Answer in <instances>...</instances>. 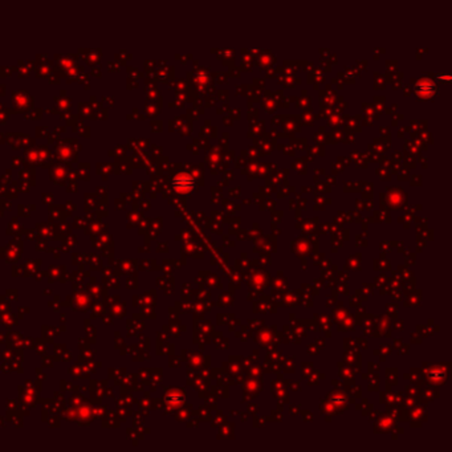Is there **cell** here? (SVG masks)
<instances>
[{
	"mask_svg": "<svg viewBox=\"0 0 452 452\" xmlns=\"http://www.w3.org/2000/svg\"><path fill=\"white\" fill-rule=\"evenodd\" d=\"M435 90H436L435 84L431 83V81H428V80H423V81H420V83L417 85V93L423 96L424 99L431 97V96L435 93Z\"/></svg>",
	"mask_w": 452,
	"mask_h": 452,
	"instance_id": "cell-2",
	"label": "cell"
},
{
	"mask_svg": "<svg viewBox=\"0 0 452 452\" xmlns=\"http://www.w3.org/2000/svg\"><path fill=\"white\" fill-rule=\"evenodd\" d=\"M174 186L178 191L187 192L190 191L194 186V181L188 175H178L174 181Z\"/></svg>",
	"mask_w": 452,
	"mask_h": 452,
	"instance_id": "cell-1",
	"label": "cell"
}]
</instances>
